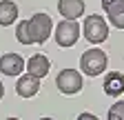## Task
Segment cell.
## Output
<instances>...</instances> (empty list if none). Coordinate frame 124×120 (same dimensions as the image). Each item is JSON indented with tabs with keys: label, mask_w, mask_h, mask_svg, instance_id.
I'll list each match as a JSON object with an SVG mask.
<instances>
[{
	"label": "cell",
	"mask_w": 124,
	"mask_h": 120,
	"mask_svg": "<svg viewBox=\"0 0 124 120\" xmlns=\"http://www.w3.org/2000/svg\"><path fill=\"white\" fill-rule=\"evenodd\" d=\"M106 65H108V58H106V53L98 47V44L86 49L80 56V71L84 73V76H91V78L102 76V73L106 71Z\"/></svg>",
	"instance_id": "1"
},
{
	"label": "cell",
	"mask_w": 124,
	"mask_h": 120,
	"mask_svg": "<svg viewBox=\"0 0 124 120\" xmlns=\"http://www.w3.org/2000/svg\"><path fill=\"white\" fill-rule=\"evenodd\" d=\"M82 34L86 38V42L91 44H100L108 38V22L98 16V13H91V16L84 18V25H82Z\"/></svg>",
	"instance_id": "2"
},
{
	"label": "cell",
	"mask_w": 124,
	"mask_h": 120,
	"mask_svg": "<svg viewBox=\"0 0 124 120\" xmlns=\"http://www.w3.org/2000/svg\"><path fill=\"white\" fill-rule=\"evenodd\" d=\"M29 31H31V42L33 44H44L49 40L51 31H53V20L49 13H33L29 18Z\"/></svg>",
	"instance_id": "3"
},
{
	"label": "cell",
	"mask_w": 124,
	"mask_h": 120,
	"mask_svg": "<svg viewBox=\"0 0 124 120\" xmlns=\"http://www.w3.org/2000/svg\"><path fill=\"white\" fill-rule=\"evenodd\" d=\"M82 85H84V78H82V71L78 69H62L55 78V87L64 96H75L82 89Z\"/></svg>",
	"instance_id": "4"
},
{
	"label": "cell",
	"mask_w": 124,
	"mask_h": 120,
	"mask_svg": "<svg viewBox=\"0 0 124 120\" xmlns=\"http://www.w3.org/2000/svg\"><path fill=\"white\" fill-rule=\"evenodd\" d=\"M78 38H80V25H78V20L62 18V22L55 25V42H58V47L69 49V47H73L78 42Z\"/></svg>",
	"instance_id": "5"
},
{
	"label": "cell",
	"mask_w": 124,
	"mask_h": 120,
	"mask_svg": "<svg viewBox=\"0 0 124 120\" xmlns=\"http://www.w3.org/2000/svg\"><path fill=\"white\" fill-rule=\"evenodd\" d=\"M27 69V62H24V58L20 53H2L0 56V71L5 73V76L9 78H18L20 73Z\"/></svg>",
	"instance_id": "6"
},
{
	"label": "cell",
	"mask_w": 124,
	"mask_h": 120,
	"mask_svg": "<svg viewBox=\"0 0 124 120\" xmlns=\"http://www.w3.org/2000/svg\"><path fill=\"white\" fill-rule=\"evenodd\" d=\"M16 91H18L20 98H33L40 91V78L33 76V73H20L18 80H16Z\"/></svg>",
	"instance_id": "7"
},
{
	"label": "cell",
	"mask_w": 124,
	"mask_h": 120,
	"mask_svg": "<svg viewBox=\"0 0 124 120\" xmlns=\"http://www.w3.org/2000/svg\"><path fill=\"white\" fill-rule=\"evenodd\" d=\"M102 9L106 11L108 25L124 29V0H102Z\"/></svg>",
	"instance_id": "8"
},
{
	"label": "cell",
	"mask_w": 124,
	"mask_h": 120,
	"mask_svg": "<svg viewBox=\"0 0 124 120\" xmlns=\"http://www.w3.org/2000/svg\"><path fill=\"white\" fill-rule=\"evenodd\" d=\"M58 11L67 20H78L84 13V0H58Z\"/></svg>",
	"instance_id": "9"
},
{
	"label": "cell",
	"mask_w": 124,
	"mask_h": 120,
	"mask_svg": "<svg viewBox=\"0 0 124 120\" xmlns=\"http://www.w3.org/2000/svg\"><path fill=\"white\" fill-rule=\"evenodd\" d=\"M27 71L33 73V76H38V78H44L46 73L51 71V60L44 53H33L27 60Z\"/></svg>",
	"instance_id": "10"
},
{
	"label": "cell",
	"mask_w": 124,
	"mask_h": 120,
	"mask_svg": "<svg viewBox=\"0 0 124 120\" xmlns=\"http://www.w3.org/2000/svg\"><path fill=\"white\" fill-rule=\"evenodd\" d=\"M104 94L106 96H122L124 94V73L122 71H108L104 76Z\"/></svg>",
	"instance_id": "11"
},
{
	"label": "cell",
	"mask_w": 124,
	"mask_h": 120,
	"mask_svg": "<svg viewBox=\"0 0 124 120\" xmlns=\"http://www.w3.org/2000/svg\"><path fill=\"white\" fill-rule=\"evenodd\" d=\"M18 20V5L11 0H0V25L9 27Z\"/></svg>",
	"instance_id": "12"
},
{
	"label": "cell",
	"mask_w": 124,
	"mask_h": 120,
	"mask_svg": "<svg viewBox=\"0 0 124 120\" xmlns=\"http://www.w3.org/2000/svg\"><path fill=\"white\" fill-rule=\"evenodd\" d=\"M16 38L20 44H33L31 42V31H29V20H20L16 25Z\"/></svg>",
	"instance_id": "13"
},
{
	"label": "cell",
	"mask_w": 124,
	"mask_h": 120,
	"mask_svg": "<svg viewBox=\"0 0 124 120\" xmlns=\"http://www.w3.org/2000/svg\"><path fill=\"white\" fill-rule=\"evenodd\" d=\"M108 120H124V100H117L111 109H108Z\"/></svg>",
	"instance_id": "14"
},
{
	"label": "cell",
	"mask_w": 124,
	"mask_h": 120,
	"mask_svg": "<svg viewBox=\"0 0 124 120\" xmlns=\"http://www.w3.org/2000/svg\"><path fill=\"white\" fill-rule=\"evenodd\" d=\"M80 120H95L93 113H80Z\"/></svg>",
	"instance_id": "15"
},
{
	"label": "cell",
	"mask_w": 124,
	"mask_h": 120,
	"mask_svg": "<svg viewBox=\"0 0 124 120\" xmlns=\"http://www.w3.org/2000/svg\"><path fill=\"white\" fill-rule=\"evenodd\" d=\"M5 96V87H2V80H0V98Z\"/></svg>",
	"instance_id": "16"
}]
</instances>
